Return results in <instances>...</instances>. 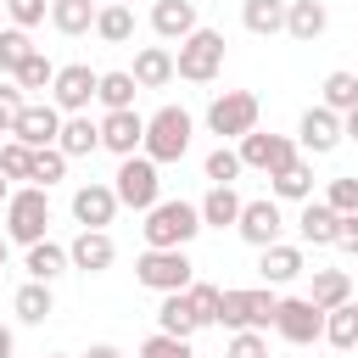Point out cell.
<instances>
[{"mask_svg":"<svg viewBox=\"0 0 358 358\" xmlns=\"http://www.w3.org/2000/svg\"><path fill=\"white\" fill-rule=\"evenodd\" d=\"M134 280H140L145 291L168 296V291H185V285L196 280V263H190L185 246H145V252L134 257Z\"/></svg>","mask_w":358,"mask_h":358,"instance_id":"6da1fadb","label":"cell"},{"mask_svg":"<svg viewBox=\"0 0 358 358\" xmlns=\"http://www.w3.org/2000/svg\"><path fill=\"white\" fill-rule=\"evenodd\" d=\"M190 134H196V117L185 112V106H157L151 117H145V157L151 162H179L185 151H190Z\"/></svg>","mask_w":358,"mask_h":358,"instance_id":"7a4b0ae2","label":"cell"},{"mask_svg":"<svg viewBox=\"0 0 358 358\" xmlns=\"http://www.w3.org/2000/svg\"><path fill=\"white\" fill-rule=\"evenodd\" d=\"M201 229H207V224H201V207H196V201H157V207L145 213V224H140L145 246H190Z\"/></svg>","mask_w":358,"mask_h":358,"instance_id":"3957f363","label":"cell"},{"mask_svg":"<svg viewBox=\"0 0 358 358\" xmlns=\"http://www.w3.org/2000/svg\"><path fill=\"white\" fill-rule=\"evenodd\" d=\"M157 168H162V162H151L145 151L117 157V173H112L117 201H123V207H134V213H151V207L162 201V173H157Z\"/></svg>","mask_w":358,"mask_h":358,"instance_id":"277c9868","label":"cell"},{"mask_svg":"<svg viewBox=\"0 0 358 358\" xmlns=\"http://www.w3.org/2000/svg\"><path fill=\"white\" fill-rule=\"evenodd\" d=\"M274 285H229L224 291V308H218V324L224 330H268L274 324Z\"/></svg>","mask_w":358,"mask_h":358,"instance_id":"5b68a950","label":"cell"},{"mask_svg":"<svg viewBox=\"0 0 358 358\" xmlns=\"http://www.w3.org/2000/svg\"><path fill=\"white\" fill-rule=\"evenodd\" d=\"M173 73H179L185 84H213V78L224 73V34H218V28H196L190 39H179Z\"/></svg>","mask_w":358,"mask_h":358,"instance_id":"8992f818","label":"cell"},{"mask_svg":"<svg viewBox=\"0 0 358 358\" xmlns=\"http://www.w3.org/2000/svg\"><path fill=\"white\" fill-rule=\"evenodd\" d=\"M45 229H50V196H45V185L11 190V201H6V241L34 246V241H45Z\"/></svg>","mask_w":358,"mask_h":358,"instance_id":"52a82bcc","label":"cell"},{"mask_svg":"<svg viewBox=\"0 0 358 358\" xmlns=\"http://www.w3.org/2000/svg\"><path fill=\"white\" fill-rule=\"evenodd\" d=\"M257 95L252 90H224V95H213V106H207V129L218 134V140H241V134H252L257 129Z\"/></svg>","mask_w":358,"mask_h":358,"instance_id":"ba28073f","label":"cell"},{"mask_svg":"<svg viewBox=\"0 0 358 358\" xmlns=\"http://www.w3.org/2000/svg\"><path fill=\"white\" fill-rule=\"evenodd\" d=\"M274 330H280L291 347H313V341H324V308H319L313 296H280Z\"/></svg>","mask_w":358,"mask_h":358,"instance_id":"9c48e42d","label":"cell"},{"mask_svg":"<svg viewBox=\"0 0 358 358\" xmlns=\"http://www.w3.org/2000/svg\"><path fill=\"white\" fill-rule=\"evenodd\" d=\"M235 151H241V162H246L252 173H280L285 162H296V157H302V145H296L291 134H274V129H268V134H263V129L241 134V145H235Z\"/></svg>","mask_w":358,"mask_h":358,"instance_id":"30bf717a","label":"cell"},{"mask_svg":"<svg viewBox=\"0 0 358 358\" xmlns=\"http://www.w3.org/2000/svg\"><path fill=\"white\" fill-rule=\"evenodd\" d=\"M341 140H347V129H341V112H330L324 101H319V106H308V112L296 117V145H302L308 157H330Z\"/></svg>","mask_w":358,"mask_h":358,"instance_id":"8fae6325","label":"cell"},{"mask_svg":"<svg viewBox=\"0 0 358 358\" xmlns=\"http://www.w3.org/2000/svg\"><path fill=\"white\" fill-rule=\"evenodd\" d=\"M95 90H101V73H95L90 62H67V67H56V84H50V101H56L62 112H90V101H95Z\"/></svg>","mask_w":358,"mask_h":358,"instance_id":"7c38bea8","label":"cell"},{"mask_svg":"<svg viewBox=\"0 0 358 358\" xmlns=\"http://www.w3.org/2000/svg\"><path fill=\"white\" fill-rule=\"evenodd\" d=\"M280 229H285V213H280V201L274 196H263V201H246L241 207V218H235V235L246 241V246H274L280 241Z\"/></svg>","mask_w":358,"mask_h":358,"instance_id":"4fadbf2b","label":"cell"},{"mask_svg":"<svg viewBox=\"0 0 358 358\" xmlns=\"http://www.w3.org/2000/svg\"><path fill=\"white\" fill-rule=\"evenodd\" d=\"M117 190L112 185H101V179H90V185H78L73 190V218H78V229H106L112 218H117Z\"/></svg>","mask_w":358,"mask_h":358,"instance_id":"5bb4252c","label":"cell"},{"mask_svg":"<svg viewBox=\"0 0 358 358\" xmlns=\"http://www.w3.org/2000/svg\"><path fill=\"white\" fill-rule=\"evenodd\" d=\"M62 117H67V112H62L56 101H28L11 134H17L22 145H34V151H39V145H56V134H62Z\"/></svg>","mask_w":358,"mask_h":358,"instance_id":"9a60e30c","label":"cell"},{"mask_svg":"<svg viewBox=\"0 0 358 358\" xmlns=\"http://www.w3.org/2000/svg\"><path fill=\"white\" fill-rule=\"evenodd\" d=\"M140 145H145V117H140L134 106L101 117V151H112V157H134Z\"/></svg>","mask_w":358,"mask_h":358,"instance_id":"2e32d148","label":"cell"},{"mask_svg":"<svg viewBox=\"0 0 358 358\" xmlns=\"http://www.w3.org/2000/svg\"><path fill=\"white\" fill-rule=\"evenodd\" d=\"M201 22H196V0H157L151 6V34L162 39V45H179V39H190Z\"/></svg>","mask_w":358,"mask_h":358,"instance_id":"e0dca14e","label":"cell"},{"mask_svg":"<svg viewBox=\"0 0 358 358\" xmlns=\"http://www.w3.org/2000/svg\"><path fill=\"white\" fill-rule=\"evenodd\" d=\"M296 235H302V246H336V235H341V213L330 207V201H302V213H296Z\"/></svg>","mask_w":358,"mask_h":358,"instance_id":"ac0fdd59","label":"cell"},{"mask_svg":"<svg viewBox=\"0 0 358 358\" xmlns=\"http://www.w3.org/2000/svg\"><path fill=\"white\" fill-rule=\"evenodd\" d=\"M67 257H73V268H84V274H106L112 257H117V246H112L106 229H78L73 246H67Z\"/></svg>","mask_w":358,"mask_h":358,"instance_id":"d6986e66","label":"cell"},{"mask_svg":"<svg viewBox=\"0 0 358 358\" xmlns=\"http://www.w3.org/2000/svg\"><path fill=\"white\" fill-rule=\"evenodd\" d=\"M302 268H308V257H302V246H291V241H274V246H263V257H257L263 285H291Z\"/></svg>","mask_w":358,"mask_h":358,"instance_id":"ffe728a7","label":"cell"},{"mask_svg":"<svg viewBox=\"0 0 358 358\" xmlns=\"http://www.w3.org/2000/svg\"><path fill=\"white\" fill-rule=\"evenodd\" d=\"M129 73H134V84H140V90H162V84H173V78H179V73H173V50H168V45H140Z\"/></svg>","mask_w":358,"mask_h":358,"instance_id":"44dd1931","label":"cell"},{"mask_svg":"<svg viewBox=\"0 0 358 358\" xmlns=\"http://www.w3.org/2000/svg\"><path fill=\"white\" fill-rule=\"evenodd\" d=\"M22 268H28V280L56 285V280L73 268V257H67V246H56V241H34V246H28V257H22Z\"/></svg>","mask_w":358,"mask_h":358,"instance_id":"7402d4cb","label":"cell"},{"mask_svg":"<svg viewBox=\"0 0 358 358\" xmlns=\"http://www.w3.org/2000/svg\"><path fill=\"white\" fill-rule=\"evenodd\" d=\"M324 28H330V11H324V0H291V6H285V34H291V39L313 45Z\"/></svg>","mask_w":358,"mask_h":358,"instance_id":"603a6c76","label":"cell"},{"mask_svg":"<svg viewBox=\"0 0 358 358\" xmlns=\"http://www.w3.org/2000/svg\"><path fill=\"white\" fill-rule=\"evenodd\" d=\"M95 17H101V6H95V0H50V28H56V34H67V39L95 34Z\"/></svg>","mask_w":358,"mask_h":358,"instance_id":"cb8c5ba5","label":"cell"},{"mask_svg":"<svg viewBox=\"0 0 358 358\" xmlns=\"http://www.w3.org/2000/svg\"><path fill=\"white\" fill-rule=\"evenodd\" d=\"M285 6L291 0H241V28L257 39H274V34H285Z\"/></svg>","mask_w":358,"mask_h":358,"instance_id":"d4e9b609","label":"cell"},{"mask_svg":"<svg viewBox=\"0 0 358 358\" xmlns=\"http://www.w3.org/2000/svg\"><path fill=\"white\" fill-rule=\"evenodd\" d=\"M56 145H62L67 157H90V151H101V123H90V112H67Z\"/></svg>","mask_w":358,"mask_h":358,"instance_id":"484cf974","label":"cell"},{"mask_svg":"<svg viewBox=\"0 0 358 358\" xmlns=\"http://www.w3.org/2000/svg\"><path fill=\"white\" fill-rule=\"evenodd\" d=\"M196 207H201V224H207V229H235V218H241L246 201L235 196V185H213Z\"/></svg>","mask_w":358,"mask_h":358,"instance_id":"4316f807","label":"cell"},{"mask_svg":"<svg viewBox=\"0 0 358 358\" xmlns=\"http://www.w3.org/2000/svg\"><path fill=\"white\" fill-rule=\"evenodd\" d=\"M11 313H17L22 324H45V319L56 313L50 285H45V280H22V285H17V296H11Z\"/></svg>","mask_w":358,"mask_h":358,"instance_id":"83f0119b","label":"cell"},{"mask_svg":"<svg viewBox=\"0 0 358 358\" xmlns=\"http://www.w3.org/2000/svg\"><path fill=\"white\" fill-rule=\"evenodd\" d=\"M157 330H168V336H196L201 330V319H196V308H190V296L185 291H168L162 302H157Z\"/></svg>","mask_w":358,"mask_h":358,"instance_id":"f1b7e54d","label":"cell"},{"mask_svg":"<svg viewBox=\"0 0 358 358\" xmlns=\"http://www.w3.org/2000/svg\"><path fill=\"white\" fill-rule=\"evenodd\" d=\"M268 185H274V201H308V196H313V162L296 157V162H285L280 173H268Z\"/></svg>","mask_w":358,"mask_h":358,"instance_id":"f546056e","label":"cell"},{"mask_svg":"<svg viewBox=\"0 0 358 358\" xmlns=\"http://www.w3.org/2000/svg\"><path fill=\"white\" fill-rule=\"evenodd\" d=\"M95 39H101V45H129V39H134V6L106 0L101 17H95Z\"/></svg>","mask_w":358,"mask_h":358,"instance_id":"4dcf8cb0","label":"cell"},{"mask_svg":"<svg viewBox=\"0 0 358 358\" xmlns=\"http://www.w3.org/2000/svg\"><path fill=\"white\" fill-rule=\"evenodd\" d=\"M308 296L330 313V308L352 302V274H347V268H313V291H308Z\"/></svg>","mask_w":358,"mask_h":358,"instance_id":"1f68e13d","label":"cell"},{"mask_svg":"<svg viewBox=\"0 0 358 358\" xmlns=\"http://www.w3.org/2000/svg\"><path fill=\"white\" fill-rule=\"evenodd\" d=\"M324 341L336 352H358V302H341L324 313Z\"/></svg>","mask_w":358,"mask_h":358,"instance_id":"d6a6232c","label":"cell"},{"mask_svg":"<svg viewBox=\"0 0 358 358\" xmlns=\"http://www.w3.org/2000/svg\"><path fill=\"white\" fill-rule=\"evenodd\" d=\"M319 101L330 106V112H352L358 106V73H347V67H336V73H324V84H319Z\"/></svg>","mask_w":358,"mask_h":358,"instance_id":"836d02e7","label":"cell"},{"mask_svg":"<svg viewBox=\"0 0 358 358\" xmlns=\"http://www.w3.org/2000/svg\"><path fill=\"white\" fill-rule=\"evenodd\" d=\"M34 50H39V45H34V34H28V28H17V22H6V28H0V73H6V78H17V67H22Z\"/></svg>","mask_w":358,"mask_h":358,"instance_id":"e575fe53","label":"cell"},{"mask_svg":"<svg viewBox=\"0 0 358 358\" xmlns=\"http://www.w3.org/2000/svg\"><path fill=\"white\" fill-rule=\"evenodd\" d=\"M134 73H123V67H112V73H101V90H95V101L106 106V112H123V106H134Z\"/></svg>","mask_w":358,"mask_h":358,"instance_id":"d590c367","label":"cell"},{"mask_svg":"<svg viewBox=\"0 0 358 358\" xmlns=\"http://www.w3.org/2000/svg\"><path fill=\"white\" fill-rule=\"evenodd\" d=\"M67 162H73V157H67L62 145H39V151H34V179H28V185H45V190L62 185V179H67Z\"/></svg>","mask_w":358,"mask_h":358,"instance_id":"8d00e7d4","label":"cell"},{"mask_svg":"<svg viewBox=\"0 0 358 358\" xmlns=\"http://www.w3.org/2000/svg\"><path fill=\"white\" fill-rule=\"evenodd\" d=\"M201 173H207L213 185H235V179L246 173V162H241V151H229V145H218V151H207V162H201Z\"/></svg>","mask_w":358,"mask_h":358,"instance_id":"74e56055","label":"cell"},{"mask_svg":"<svg viewBox=\"0 0 358 358\" xmlns=\"http://www.w3.org/2000/svg\"><path fill=\"white\" fill-rule=\"evenodd\" d=\"M0 173L6 179H34V145H22L17 134L0 145Z\"/></svg>","mask_w":358,"mask_h":358,"instance_id":"f35d334b","label":"cell"},{"mask_svg":"<svg viewBox=\"0 0 358 358\" xmlns=\"http://www.w3.org/2000/svg\"><path fill=\"white\" fill-rule=\"evenodd\" d=\"M185 296H190V308H196V319H201V324H218V308H224V291H218V285L190 280V285H185Z\"/></svg>","mask_w":358,"mask_h":358,"instance_id":"ab89813d","label":"cell"},{"mask_svg":"<svg viewBox=\"0 0 358 358\" xmlns=\"http://www.w3.org/2000/svg\"><path fill=\"white\" fill-rule=\"evenodd\" d=\"M17 84H22V90H50V84H56V62H50L45 50H34V56L17 67Z\"/></svg>","mask_w":358,"mask_h":358,"instance_id":"60d3db41","label":"cell"},{"mask_svg":"<svg viewBox=\"0 0 358 358\" xmlns=\"http://www.w3.org/2000/svg\"><path fill=\"white\" fill-rule=\"evenodd\" d=\"M22 106H28V90H22L17 78H0V134H11V129H17Z\"/></svg>","mask_w":358,"mask_h":358,"instance_id":"b9f144b4","label":"cell"},{"mask_svg":"<svg viewBox=\"0 0 358 358\" xmlns=\"http://www.w3.org/2000/svg\"><path fill=\"white\" fill-rule=\"evenodd\" d=\"M140 358H196V347H190L185 336L157 330V336H145V341H140Z\"/></svg>","mask_w":358,"mask_h":358,"instance_id":"7bdbcfd3","label":"cell"},{"mask_svg":"<svg viewBox=\"0 0 358 358\" xmlns=\"http://www.w3.org/2000/svg\"><path fill=\"white\" fill-rule=\"evenodd\" d=\"M324 201L347 218V213H358V173H336L330 185H324Z\"/></svg>","mask_w":358,"mask_h":358,"instance_id":"ee69618b","label":"cell"},{"mask_svg":"<svg viewBox=\"0 0 358 358\" xmlns=\"http://www.w3.org/2000/svg\"><path fill=\"white\" fill-rule=\"evenodd\" d=\"M0 6H6V17H11L17 28H28V34L50 17V0H0Z\"/></svg>","mask_w":358,"mask_h":358,"instance_id":"f6af8a7d","label":"cell"},{"mask_svg":"<svg viewBox=\"0 0 358 358\" xmlns=\"http://www.w3.org/2000/svg\"><path fill=\"white\" fill-rule=\"evenodd\" d=\"M224 358H268V336L263 330H229Z\"/></svg>","mask_w":358,"mask_h":358,"instance_id":"bcb514c9","label":"cell"},{"mask_svg":"<svg viewBox=\"0 0 358 358\" xmlns=\"http://www.w3.org/2000/svg\"><path fill=\"white\" fill-rule=\"evenodd\" d=\"M336 246H341L347 257H358V213H347V218H341V235H336Z\"/></svg>","mask_w":358,"mask_h":358,"instance_id":"7dc6e473","label":"cell"},{"mask_svg":"<svg viewBox=\"0 0 358 358\" xmlns=\"http://www.w3.org/2000/svg\"><path fill=\"white\" fill-rule=\"evenodd\" d=\"M84 358H123V347H112V341H95Z\"/></svg>","mask_w":358,"mask_h":358,"instance_id":"c3c4849f","label":"cell"},{"mask_svg":"<svg viewBox=\"0 0 358 358\" xmlns=\"http://www.w3.org/2000/svg\"><path fill=\"white\" fill-rule=\"evenodd\" d=\"M0 358H17V336H11V324H0Z\"/></svg>","mask_w":358,"mask_h":358,"instance_id":"681fc988","label":"cell"},{"mask_svg":"<svg viewBox=\"0 0 358 358\" xmlns=\"http://www.w3.org/2000/svg\"><path fill=\"white\" fill-rule=\"evenodd\" d=\"M341 129H347V140H352V145H358V106H352V112H347V117H341Z\"/></svg>","mask_w":358,"mask_h":358,"instance_id":"f907efd6","label":"cell"},{"mask_svg":"<svg viewBox=\"0 0 358 358\" xmlns=\"http://www.w3.org/2000/svg\"><path fill=\"white\" fill-rule=\"evenodd\" d=\"M6 201H11V179L0 173V207H6Z\"/></svg>","mask_w":358,"mask_h":358,"instance_id":"816d5d0a","label":"cell"},{"mask_svg":"<svg viewBox=\"0 0 358 358\" xmlns=\"http://www.w3.org/2000/svg\"><path fill=\"white\" fill-rule=\"evenodd\" d=\"M6 252H11V241H6V235H0V268H6Z\"/></svg>","mask_w":358,"mask_h":358,"instance_id":"f5cc1de1","label":"cell"},{"mask_svg":"<svg viewBox=\"0 0 358 358\" xmlns=\"http://www.w3.org/2000/svg\"><path fill=\"white\" fill-rule=\"evenodd\" d=\"M0 17H6V6H0ZM0 28H6V22H0Z\"/></svg>","mask_w":358,"mask_h":358,"instance_id":"db71d44e","label":"cell"},{"mask_svg":"<svg viewBox=\"0 0 358 358\" xmlns=\"http://www.w3.org/2000/svg\"><path fill=\"white\" fill-rule=\"evenodd\" d=\"M117 6H134V0H117Z\"/></svg>","mask_w":358,"mask_h":358,"instance_id":"11a10c76","label":"cell"},{"mask_svg":"<svg viewBox=\"0 0 358 358\" xmlns=\"http://www.w3.org/2000/svg\"><path fill=\"white\" fill-rule=\"evenodd\" d=\"M50 358H62V352H50Z\"/></svg>","mask_w":358,"mask_h":358,"instance_id":"9f6ffc18","label":"cell"},{"mask_svg":"<svg viewBox=\"0 0 358 358\" xmlns=\"http://www.w3.org/2000/svg\"><path fill=\"white\" fill-rule=\"evenodd\" d=\"M352 6H358V0H352Z\"/></svg>","mask_w":358,"mask_h":358,"instance_id":"6f0895ef","label":"cell"},{"mask_svg":"<svg viewBox=\"0 0 358 358\" xmlns=\"http://www.w3.org/2000/svg\"><path fill=\"white\" fill-rule=\"evenodd\" d=\"M352 302H358V296H352Z\"/></svg>","mask_w":358,"mask_h":358,"instance_id":"680465c9","label":"cell"}]
</instances>
